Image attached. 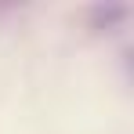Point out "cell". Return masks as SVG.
<instances>
[{"mask_svg":"<svg viewBox=\"0 0 134 134\" xmlns=\"http://www.w3.org/2000/svg\"><path fill=\"white\" fill-rule=\"evenodd\" d=\"M123 15H127V7H120V4H112V7H94V11H91V22H94V29H109V25H116Z\"/></svg>","mask_w":134,"mask_h":134,"instance_id":"cell-1","label":"cell"}]
</instances>
